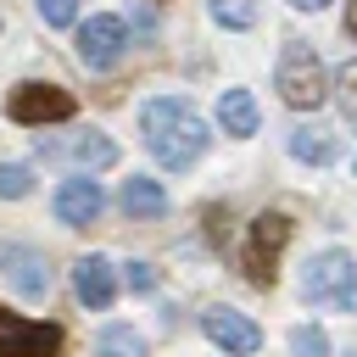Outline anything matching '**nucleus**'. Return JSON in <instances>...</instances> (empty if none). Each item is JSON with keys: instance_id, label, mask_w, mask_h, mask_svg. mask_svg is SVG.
<instances>
[{"instance_id": "21", "label": "nucleus", "mask_w": 357, "mask_h": 357, "mask_svg": "<svg viewBox=\"0 0 357 357\" xmlns=\"http://www.w3.org/2000/svg\"><path fill=\"white\" fill-rule=\"evenodd\" d=\"M33 6L50 28H73V17H78V0H33Z\"/></svg>"}, {"instance_id": "2", "label": "nucleus", "mask_w": 357, "mask_h": 357, "mask_svg": "<svg viewBox=\"0 0 357 357\" xmlns=\"http://www.w3.org/2000/svg\"><path fill=\"white\" fill-rule=\"evenodd\" d=\"M273 84H279L284 106H296V112H318V106H324V95H329V73H324L318 50H312V45H301V39H290V45L279 50Z\"/></svg>"}, {"instance_id": "9", "label": "nucleus", "mask_w": 357, "mask_h": 357, "mask_svg": "<svg viewBox=\"0 0 357 357\" xmlns=\"http://www.w3.org/2000/svg\"><path fill=\"white\" fill-rule=\"evenodd\" d=\"M201 329H206L212 346H223V351H234V357H245V351L262 346V329H257L245 312H234V307H206V312H201Z\"/></svg>"}, {"instance_id": "24", "label": "nucleus", "mask_w": 357, "mask_h": 357, "mask_svg": "<svg viewBox=\"0 0 357 357\" xmlns=\"http://www.w3.org/2000/svg\"><path fill=\"white\" fill-rule=\"evenodd\" d=\"M290 6H296V11H324L329 0H290Z\"/></svg>"}, {"instance_id": "23", "label": "nucleus", "mask_w": 357, "mask_h": 357, "mask_svg": "<svg viewBox=\"0 0 357 357\" xmlns=\"http://www.w3.org/2000/svg\"><path fill=\"white\" fill-rule=\"evenodd\" d=\"M346 33L357 39V0H346Z\"/></svg>"}, {"instance_id": "19", "label": "nucleus", "mask_w": 357, "mask_h": 357, "mask_svg": "<svg viewBox=\"0 0 357 357\" xmlns=\"http://www.w3.org/2000/svg\"><path fill=\"white\" fill-rule=\"evenodd\" d=\"M28 190H33V173L17 167V162H6V167H0V195H6V201H22Z\"/></svg>"}, {"instance_id": "11", "label": "nucleus", "mask_w": 357, "mask_h": 357, "mask_svg": "<svg viewBox=\"0 0 357 357\" xmlns=\"http://www.w3.org/2000/svg\"><path fill=\"white\" fill-rule=\"evenodd\" d=\"M73 290H78V301L84 307H112V296H117V279H112V262L106 257H84L78 268H73Z\"/></svg>"}, {"instance_id": "5", "label": "nucleus", "mask_w": 357, "mask_h": 357, "mask_svg": "<svg viewBox=\"0 0 357 357\" xmlns=\"http://www.w3.org/2000/svg\"><path fill=\"white\" fill-rule=\"evenodd\" d=\"M78 112V100L61 89V84H17L11 95H6V117L11 123H28V128H39V123H67Z\"/></svg>"}, {"instance_id": "25", "label": "nucleus", "mask_w": 357, "mask_h": 357, "mask_svg": "<svg viewBox=\"0 0 357 357\" xmlns=\"http://www.w3.org/2000/svg\"><path fill=\"white\" fill-rule=\"evenodd\" d=\"M351 357H357V351H351Z\"/></svg>"}, {"instance_id": "18", "label": "nucleus", "mask_w": 357, "mask_h": 357, "mask_svg": "<svg viewBox=\"0 0 357 357\" xmlns=\"http://www.w3.org/2000/svg\"><path fill=\"white\" fill-rule=\"evenodd\" d=\"M290 351H296V357H329V335H324L318 324H296V329H290Z\"/></svg>"}, {"instance_id": "10", "label": "nucleus", "mask_w": 357, "mask_h": 357, "mask_svg": "<svg viewBox=\"0 0 357 357\" xmlns=\"http://www.w3.org/2000/svg\"><path fill=\"white\" fill-rule=\"evenodd\" d=\"M100 206H106V195H100V184L95 178H67L61 190H56V218L67 223V229H84V223H95L100 218Z\"/></svg>"}, {"instance_id": "16", "label": "nucleus", "mask_w": 357, "mask_h": 357, "mask_svg": "<svg viewBox=\"0 0 357 357\" xmlns=\"http://www.w3.org/2000/svg\"><path fill=\"white\" fill-rule=\"evenodd\" d=\"M290 156H301V162H329V156H335V139L318 134V128H290Z\"/></svg>"}, {"instance_id": "7", "label": "nucleus", "mask_w": 357, "mask_h": 357, "mask_svg": "<svg viewBox=\"0 0 357 357\" xmlns=\"http://www.w3.org/2000/svg\"><path fill=\"white\" fill-rule=\"evenodd\" d=\"M61 351V329L56 324H33L22 312H0V357H56Z\"/></svg>"}, {"instance_id": "12", "label": "nucleus", "mask_w": 357, "mask_h": 357, "mask_svg": "<svg viewBox=\"0 0 357 357\" xmlns=\"http://www.w3.org/2000/svg\"><path fill=\"white\" fill-rule=\"evenodd\" d=\"M218 123H223V134L251 139V134H257V100H251V89H223V100H218Z\"/></svg>"}, {"instance_id": "22", "label": "nucleus", "mask_w": 357, "mask_h": 357, "mask_svg": "<svg viewBox=\"0 0 357 357\" xmlns=\"http://www.w3.org/2000/svg\"><path fill=\"white\" fill-rule=\"evenodd\" d=\"M156 284V268L151 262H128V290H151Z\"/></svg>"}, {"instance_id": "13", "label": "nucleus", "mask_w": 357, "mask_h": 357, "mask_svg": "<svg viewBox=\"0 0 357 357\" xmlns=\"http://www.w3.org/2000/svg\"><path fill=\"white\" fill-rule=\"evenodd\" d=\"M123 212H128V218H162V212H167V190H162L156 178H145V173H134V178L123 184Z\"/></svg>"}, {"instance_id": "20", "label": "nucleus", "mask_w": 357, "mask_h": 357, "mask_svg": "<svg viewBox=\"0 0 357 357\" xmlns=\"http://www.w3.org/2000/svg\"><path fill=\"white\" fill-rule=\"evenodd\" d=\"M335 89H340V112L357 123V61H346V67L335 73Z\"/></svg>"}, {"instance_id": "15", "label": "nucleus", "mask_w": 357, "mask_h": 357, "mask_svg": "<svg viewBox=\"0 0 357 357\" xmlns=\"http://www.w3.org/2000/svg\"><path fill=\"white\" fill-rule=\"evenodd\" d=\"M95 357H145V340L128 324H106L100 340H95Z\"/></svg>"}, {"instance_id": "6", "label": "nucleus", "mask_w": 357, "mask_h": 357, "mask_svg": "<svg viewBox=\"0 0 357 357\" xmlns=\"http://www.w3.org/2000/svg\"><path fill=\"white\" fill-rule=\"evenodd\" d=\"M123 50H128V22L123 17H89L78 28V61L89 73H112L123 61Z\"/></svg>"}, {"instance_id": "3", "label": "nucleus", "mask_w": 357, "mask_h": 357, "mask_svg": "<svg viewBox=\"0 0 357 357\" xmlns=\"http://www.w3.org/2000/svg\"><path fill=\"white\" fill-rule=\"evenodd\" d=\"M290 229H296V223H290L284 212H257V218H251L240 268H245V279H251L257 290H268V284L279 279V257H284V245H290Z\"/></svg>"}, {"instance_id": "14", "label": "nucleus", "mask_w": 357, "mask_h": 357, "mask_svg": "<svg viewBox=\"0 0 357 357\" xmlns=\"http://www.w3.org/2000/svg\"><path fill=\"white\" fill-rule=\"evenodd\" d=\"M67 156H73V162L84 167V178H89V173H100V167L117 162V145H112L106 134H78V139L67 145Z\"/></svg>"}, {"instance_id": "1", "label": "nucleus", "mask_w": 357, "mask_h": 357, "mask_svg": "<svg viewBox=\"0 0 357 357\" xmlns=\"http://www.w3.org/2000/svg\"><path fill=\"white\" fill-rule=\"evenodd\" d=\"M139 134H145V151L162 162V167H190L201 151H206V123L190 100L178 95H156L139 106Z\"/></svg>"}, {"instance_id": "17", "label": "nucleus", "mask_w": 357, "mask_h": 357, "mask_svg": "<svg viewBox=\"0 0 357 357\" xmlns=\"http://www.w3.org/2000/svg\"><path fill=\"white\" fill-rule=\"evenodd\" d=\"M206 11H212V22H223V28H251V22H257V0H212Z\"/></svg>"}, {"instance_id": "8", "label": "nucleus", "mask_w": 357, "mask_h": 357, "mask_svg": "<svg viewBox=\"0 0 357 357\" xmlns=\"http://www.w3.org/2000/svg\"><path fill=\"white\" fill-rule=\"evenodd\" d=\"M0 273H6L11 290L28 296V301L50 296V262H45V251H33V245H6V251H0Z\"/></svg>"}, {"instance_id": "4", "label": "nucleus", "mask_w": 357, "mask_h": 357, "mask_svg": "<svg viewBox=\"0 0 357 357\" xmlns=\"http://www.w3.org/2000/svg\"><path fill=\"white\" fill-rule=\"evenodd\" d=\"M301 296L312 307H335V312H351L357 307V262L346 251H318L301 273Z\"/></svg>"}]
</instances>
